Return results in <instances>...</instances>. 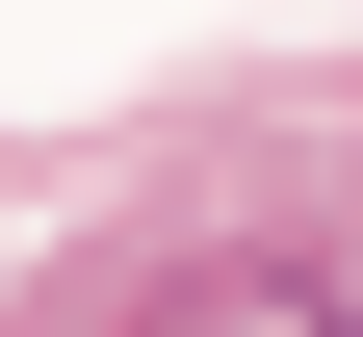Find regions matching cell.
Returning <instances> with one entry per match:
<instances>
[{"mask_svg": "<svg viewBox=\"0 0 363 337\" xmlns=\"http://www.w3.org/2000/svg\"><path fill=\"white\" fill-rule=\"evenodd\" d=\"M104 337H363V311H337L311 260H182V285H130Z\"/></svg>", "mask_w": 363, "mask_h": 337, "instance_id": "1", "label": "cell"}]
</instances>
